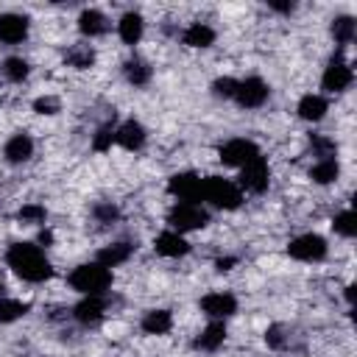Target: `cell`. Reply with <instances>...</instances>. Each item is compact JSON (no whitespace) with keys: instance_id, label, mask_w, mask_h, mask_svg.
<instances>
[{"instance_id":"1","label":"cell","mask_w":357,"mask_h":357,"mask_svg":"<svg viewBox=\"0 0 357 357\" xmlns=\"http://www.w3.org/2000/svg\"><path fill=\"white\" fill-rule=\"evenodd\" d=\"M6 262H8V268H11L17 276H22L25 282H45V279H50V273H53V268H50V262L45 259L42 248L33 245V243H14V245L8 248V254H6Z\"/></svg>"},{"instance_id":"2","label":"cell","mask_w":357,"mask_h":357,"mask_svg":"<svg viewBox=\"0 0 357 357\" xmlns=\"http://www.w3.org/2000/svg\"><path fill=\"white\" fill-rule=\"evenodd\" d=\"M70 284L84 296H103L106 287L112 284V273L100 262H86L70 273Z\"/></svg>"},{"instance_id":"3","label":"cell","mask_w":357,"mask_h":357,"mask_svg":"<svg viewBox=\"0 0 357 357\" xmlns=\"http://www.w3.org/2000/svg\"><path fill=\"white\" fill-rule=\"evenodd\" d=\"M201 198L220 209H237L243 201V192L234 181H229L223 176H206L201 181Z\"/></svg>"},{"instance_id":"4","label":"cell","mask_w":357,"mask_h":357,"mask_svg":"<svg viewBox=\"0 0 357 357\" xmlns=\"http://www.w3.org/2000/svg\"><path fill=\"white\" fill-rule=\"evenodd\" d=\"M167 223L173 226V231H192V229H204L206 223H209V212L201 206V204H187V201H181V204H176L173 209H170V215H167Z\"/></svg>"},{"instance_id":"5","label":"cell","mask_w":357,"mask_h":357,"mask_svg":"<svg viewBox=\"0 0 357 357\" xmlns=\"http://www.w3.org/2000/svg\"><path fill=\"white\" fill-rule=\"evenodd\" d=\"M287 251H290V257L293 259H301V262H318V259H324L326 257V240L321 237V234H301V237H296L290 245H287Z\"/></svg>"},{"instance_id":"6","label":"cell","mask_w":357,"mask_h":357,"mask_svg":"<svg viewBox=\"0 0 357 357\" xmlns=\"http://www.w3.org/2000/svg\"><path fill=\"white\" fill-rule=\"evenodd\" d=\"M220 162L223 165H234V167H243L248 165L251 159L259 156V148L251 142V139H229L226 145H220Z\"/></svg>"},{"instance_id":"7","label":"cell","mask_w":357,"mask_h":357,"mask_svg":"<svg viewBox=\"0 0 357 357\" xmlns=\"http://www.w3.org/2000/svg\"><path fill=\"white\" fill-rule=\"evenodd\" d=\"M268 178H271V170H268V162L262 156L251 159L240 170V187L248 190V192H262L268 187Z\"/></svg>"},{"instance_id":"8","label":"cell","mask_w":357,"mask_h":357,"mask_svg":"<svg viewBox=\"0 0 357 357\" xmlns=\"http://www.w3.org/2000/svg\"><path fill=\"white\" fill-rule=\"evenodd\" d=\"M201 181H204V178H198L195 173H176V176H170L167 190H170V195H176L178 201L198 204V201H201Z\"/></svg>"},{"instance_id":"9","label":"cell","mask_w":357,"mask_h":357,"mask_svg":"<svg viewBox=\"0 0 357 357\" xmlns=\"http://www.w3.org/2000/svg\"><path fill=\"white\" fill-rule=\"evenodd\" d=\"M268 84L262 81V78H245V81H237V92H234V98H237V103L240 106H245V109H257V106H262L265 100H268Z\"/></svg>"},{"instance_id":"10","label":"cell","mask_w":357,"mask_h":357,"mask_svg":"<svg viewBox=\"0 0 357 357\" xmlns=\"http://www.w3.org/2000/svg\"><path fill=\"white\" fill-rule=\"evenodd\" d=\"M351 67L343 61V56H335L332 61H329V67L324 70V78H321V84H324V89L326 92H343L349 84H351Z\"/></svg>"},{"instance_id":"11","label":"cell","mask_w":357,"mask_h":357,"mask_svg":"<svg viewBox=\"0 0 357 357\" xmlns=\"http://www.w3.org/2000/svg\"><path fill=\"white\" fill-rule=\"evenodd\" d=\"M201 310L209 318H229L237 312V298L231 293H209L201 298Z\"/></svg>"},{"instance_id":"12","label":"cell","mask_w":357,"mask_h":357,"mask_svg":"<svg viewBox=\"0 0 357 357\" xmlns=\"http://www.w3.org/2000/svg\"><path fill=\"white\" fill-rule=\"evenodd\" d=\"M28 36V20L20 14H0V42L17 45Z\"/></svg>"},{"instance_id":"13","label":"cell","mask_w":357,"mask_h":357,"mask_svg":"<svg viewBox=\"0 0 357 357\" xmlns=\"http://www.w3.org/2000/svg\"><path fill=\"white\" fill-rule=\"evenodd\" d=\"M114 142H120L126 151H139L145 145V128L137 120H126L120 128H114Z\"/></svg>"},{"instance_id":"14","label":"cell","mask_w":357,"mask_h":357,"mask_svg":"<svg viewBox=\"0 0 357 357\" xmlns=\"http://www.w3.org/2000/svg\"><path fill=\"white\" fill-rule=\"evenodd\" d=\"M103 310H106V304H103L100 296H86L84 301H78V304L73 307V315H75L78 324L92 326V324H98V321L103 318Z\"/></svg>"},{"instance_id":"15","label":"cell","mask_w":357,"mask_h":357,"mask_svg":"<svg viewBox=\"0 0 357 357\" xmlns=\"http://www.w3.org/2000/svg\"><path fill=\"white\" fill-rule=\"evenodd\" d=\"M153 248L156 254L162 257H184L190 251V243L178 234V231H162L156 240H153Z\"/></svg>"},{"instance_id":"16","label":"cell","mask_w":357,"mask_h":357,"mask_svg":"<svg viewBox=\"0 0 357 357\" xmlns=\"http://www.w3.org/2000/svg\"><path fill=\"white\" fill-rule=\"evenodd\" d=\"M3 153H6V159H8L11 165L28 162V159H31V153H33V142H31V137H28V134H14V137L6 142Z\"/></svg>"},{"instance_id":"17","label":"cell","mask_w":357,"mask_h":357,"mask_svg":"<svg viewBox=\"0 0 357 357\" xmlns=\"http://www.w3.org/2000/svg\"><path fill=\"white\" fill-rule=\"evenodd\" d=\"M142 17L137 14V11H128V14H123L120 17V22H117V33H120V39L126 42V45H137L139 39H142Z\"/></svg>"},{"instance_id":"18","label":"cell","mask_w":357,"mask_h":357,"mask_svg":"<svg viewBox=\"0 0 357 357\" xmlns=\"http://www.w3.org/2000/svg\"><path fill=\"white\" fill-rule=\"evenodd\" d=\"M226 340V326L220 321H212L201 329V335L195 337V349H204V351H215L220 343Z\"/></svg>"},{"instance_id":"19","label":"cell","mask_w":357,"mask_h":357,"mask_svg":"<svg viewBox=\"0 0 357 357\" xmlns=\"http://www.w3.org/2000/svg\"><path fill=\"white\" fill-rule=\"evenodd\" d=\"M106 28H109V22H106V17L100 14V11H95V8H86V11H81V17H78V31L84 33V36H100V33H106Z\"/></svg>"},{"instance_id":"20","label":"cell","mask_w":357,"mask_h":357,"mask_svg":"<svg viewBox=\"0 0 357 357\" xmlns=\"http://www.w3.org/2000/svg\"><path fill=\"white\" fill-rule=\"evenodd\" d=\"M131 251H134L131 243H112V245H106V248L98 251V262L103 268H114V265H123L131 257Z\"/></svg>"},{"instance_id":"21","label":"cell","mask_w":357,"mask_h":357,"mask_svg":"<svg viewBox=\"0 0 357 357\" xmlns=\"http://www.w3.org/2000/svg\"><path fill=\"white\" fill-rule=\"evenodd\" d=\"M326 109H329V103H326V98H321V95H304V98L298 100V117H301V120H310V123L321 120V117L326 114Z\"/></svg>"},{"instance_id":"22","label":"cell","mask_w":357,"mask_h":357,"mask_svg":"<svg viewBox=\"0 0 357 357\" xmlns=\"http://www.w3.org/2000/svg\"><path fill=\"white\" fill-rule=\"evenodd\" d=\"M181 42L190 45V47H209L215 42V31L204 22H192L184 33H181Z\"/></svg>"},{"instance_id":"23","label":"cell","mask_w":357,"mask_h":357,"mask_svg":"<svg viewBox=\"0 0 357 357\" xmlns=\"http://www.w3.org/2000/svg\"><path fill=\"white\" fill-rule=\"evenodd\" d=\"M170 326H173V315H170L167 310H151V312H145V318H142V329H145L148 335H165Z\"/></svg>"},{"instance_id":"24","label":"cell","mask_w":357,"mask_h":357,"mask_svg":"<svg viewBox=\"0 0 357 357\" xmlns=\"http://www.w3.org/2000/svg\"><path fill=\"white\" fill-rule=\"evenodd\" d=\"M64 61H67L70 67H75V70H86V67H92V61H95V50H92L89 45H73V47L64 53Z\"/></svg>"},{"instance_id":"25","label":"cell","mask_w":357,"mask_h":357,"mask_svg":"<svg viewBox=\"0 0 357 357\" xmlns=\"http://www.w3.org/2000/svg\"><path fill=\"white\" fill-rule=\"evenodd\" d=\"M123 73H126V78H128L134 86H145V84L151 81V67H148V61H142V59H128L126 67H123Z\"/></svg>"},{"instance_id":"26","label":"cell","mask_w":357,"mask_h":357,"mask_svg":"<svg viewBox=\"0 0 357 357\" xmlns=\"http://www.w3.org/2000/svg\"><path fill=\"white\" fill-rule=\"evenodd\" d=\"M337 173H340V167H337L335 159H321L318 165H312L310 178H312L315 184H332V181L337 178Z\"/></svg>"},{"instance_id":"27","label":"cell","mask_w":357,"mask_h":357,"mask_svg":"<svg viewBox=\"0 0 357 357\" xmlns=\"http://www.w3.org/2000/svg\"><path fill=\"white\" fill-rule=\"evenodd\" d=\"M28 73H31V67H28V61H25V59L11 56V59H6V61H3V75H6L8 81H14V84L25 81V78H28Z\"/></svg>"},{"instance_id":"28","label":"cell","mask_w":357,"mask_h":357,"mask_svg":"<svg viewBox=\"0 0 357 357\" xmlns=\"http://www.w3.org/2000/svg\"><path fill=\"white\" fill-rule=\"evenodd\" d=\"M332 36L337 45H349L354 39V20L351 17H337L332 20Z\"/></svg>"},{"instance_id":"29","label":"cell","mask_w":357,"mask_h":357,"mask_svg":"<svg viewBox=\"0 0 357 357\" xmlns=\"http://www.w3.org/2000/svg\"><path fill=\"white\" fill-rule=\"evenodd\" d=\"M28 312V304L14 301V298H0V324H11Z\"/></svg>"},{"instance_id":"30","label":"cell","mask_w":357,"mask_h":357,"mask_svg":"<svg viewBox=\"0 0 357 357\" xmlns=\"http://www.w3.org/2000/svg\"><path fill=\"white\" fill-rule=\"evenodd\" d=\"M17 218H20L22 223H42V220L47 218V212H45L42 204H25V206H20Z\"/></svg>"},{"instance_id":"31","label":"cell","mask_w":357,"mask_h":357,"mask_svg":"<svg viewBox=\"0 0 357 357\" xmlns=\"http://www.w3.org/2000/svg\"><path fill=\"white\" fill-rule=\"evenodd\" d=\"M112 142H114V128H112V123H106V126H100L98 134L92 137V148H95V151H109Z\"/></svg>"},{"instance_id":"32","label":"cell","mask_w":357,"mask_h":357,"mask_svg":"<svg viewBox=\"0 0 357 357\" xmlns=\"http://www.w3.org/2000/svg\"><path fill=\"white\" fill-rule=\"evenodd\" d=\"M310 145H312V151L321 156V159H332L335 156V142L329 139V137H321V134H312V139H310Z\"/></svg>"},{"instance_id":"33","label":"cell","mask_w":357,"mask_h":357,"mask_svg":"<svg viewBox=\"0 0 357 357\" xmlns=\"http://www.w3.org/2000/svg\"><path fill=\"white\" fill-rule=\"evenodd\" d=\"M335 231L343 234V237H354V231H357L354 212H340V215L335 218Z\"/></svg>"},{"instance_id":"34","label":"cell","mask_w":357,"mask_h":357,"mask_svg":"<svg viewBox=\"0 0 357 357\" xmlns=\"http://www.w3.org/2000/svg\"><path fill=\"white\" fill-rule=\"evenodd\" d=\"M212 92H215L218 98H234L237 81H234V78H218V81L212 84Z\"/></svg>"},{"instance_id":"35","label":"cell","mask_w":357,"mask_h":357,"mask_svg":"<svg viewBox=\"0 0 357 357\" xmlns=\"http://www.w3.org/2000/svg\"><path fill=\"white\" fill-rule=\"evenodd\" d=\"M33 112H39V114H56L59 112V98H53V95L36 98L33 100Z\"/></svg>"},{"instance_id":"36","label":"cell","mask_w":357,"mask_h":357,"mask_svg":"<svg viewBox=\"0 0 357 357\" xmlns=\"http://www.w3.org/2000/svg\"><path fill=\"white\" fill-rule=\"evenodd\" d=\"M265 343L271 346V349H284L287 346V337H284V326H271L268 332H265Z\"/></svg>"},{"instance_id":"37","label":"cell","mask_w":357,"mask_h":357,"mask_svg":"<svg viewBox=\"0 0 357 357\" xmlns=\"http://www.w3.org/2000/svg\"><path fill=\"white\" fill-rule=\"evenodd\" d=\"M95 218H98L100 223H112V220L117 218V206H112V204H98V206H95Z\"/></svg>"},{"instance_id":"38","label":"cell","mask_w":357,"mask_h":357,"mask_svg":"<svg viewBox=\"0 0 357 357\" xmlns=\"http://www.w3.org/2000/svg\"><path fill=\"white\" fill-rule=\"evenodd\" d=\"M234 262H237L234 257H220V259L215 262V268H218V271H231V265H234Z\"/></svg>"},{"instance_id":"39","label":"cell","mask_w":357,"mask_h":357,"mask_svg":"<svg viewBox=\"0 0 357 357\" xmlns=\"http://www.w3.org/2000/svg\"><path fill=\"white\" fill-rule=\"evenodd\" d=\"M273 11H282V14H290L293 11V3H271Z\"/></svg>"},{"instance_id":"40","label":"cell","mask_w":357,"mask_h":357,"mask_svg":"<svg viewBox=\"0 0 357 357\" xmlns=\"http://www.w3.org/2000/svg\"><path fill=\"white\" fill-rule=\"evenodd\" d=\"M39 243H42V245H50V243H53V234H50L47 229H45V231H39Z\"/></svg>"},{"instance_id":"41","label":"cell","mask_w":357,"mask_h":357,"mask_svg":"<svg viewBox=\"0 0 357 357\" xmlns=\"http://www.w3.org/2000/svg\"><path fill=\"white\" fill-rule=\"evenodd\" d=\"M354 290H357L354 284H349V287H346V298H349V301H354Z\"/></svg>"},{"instance_id":"42","label":"cell","mask_w":357,"mask_h":357,"mask_svg":"<svg viewBox=\"0 0 357 357\" xmlns=\"http://www.w3.org/2000/svg\"><path fill=\"white\" fill-rule=\"evenodd\" d=\"M0 290H3V282H0Z\"/></svg>"}]
</instances>
